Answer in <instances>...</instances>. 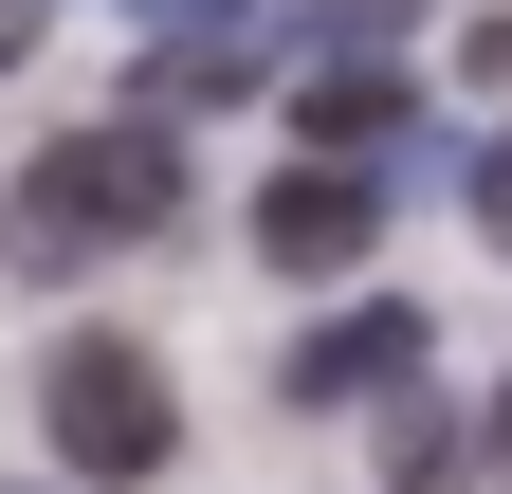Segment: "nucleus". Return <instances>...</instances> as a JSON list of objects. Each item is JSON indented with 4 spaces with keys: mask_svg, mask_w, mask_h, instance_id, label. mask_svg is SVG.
<instances>
[{
    "mask_svg": "<svg viewBox=\"0 0 512 494\" xmlns=\"http://www.w3.org/2000/svg\"><path fill=\"white\" fill-rule=\"evenodd\" d=\"M366 238H384V202H366V165H330V147H293V165H275V202H256V257H275V275H366Z\"/></svg>",
    "mask_w": 512,
    "mask_h": 494,
    "instance_id": "nucleus-3",
    "label": "nucleus"
},
{
    "mask_svg": "<svg viewBox=\"0 0 512 494\" xmlns=\"http://www.w3.org/2000/svg\"><path fill=\"white\" fill-rule=\"evenodd\" d=\"M19 55H37V0H0V74H19Z\"/></svg>",
    "mask_w": 512,
    "mask_h": 494,
    "instance_id": "nucleus-9",
    "label": "nucleus"
},
{
    "mask_svg": "<svg viewBox=\"0 0 512 494\" xmlns=\"http://www.w3.org/2000/svg\"><path fill=\"white\" fill-rule=\"evenodd\" d=\"M403 366H421V312H403V293H366V312H330V330H293V366H275V403H293V421H311V403H384Z\"/></svg>",
    "mask_w": 512,
    "mask_h": 494,
    "instance_id": "nucleus-4",
    "label": "nucleus"
},
{
    "mask_svg": "<svg viewBox=\"0 0 512 494\" xmlns=\"http://www.w3.org/2000/svg\"><path fill=\"white\" fill-rule=\"evenodd\" d=\"M384 129H403V74H384V55H311V74H293V147L366 165Z\"/></svg>",
    "mask_w": 512,
    "mask_h": 494,
    "instance_id": "nucleus-5",
    "label": "nucleus"
},
{
    "mask_svg": "<svg viewBox=\"0 0 512 494\" xmlns=\"http://www.w3.org/2000/svg\"><path fill=\"white\" fill-rule=\"evenodd\" d=\"M476 220H494V238H512V147H494V165H476Z\"/></svg>",
    "mask_w": 512,
    "mask_h": 494,
    "instance_id": "nucleus-8",
    "label": "nucleus"
},
{
    "mask_svg": "<svg viewBox=\"0 0 512 494\" xmlns=\"http://www.w3.org/2000/svg\"><path fill=\"white\" fill-rule=\"evenodd\" d=\"M494 458H512V385H494Z\"/></svg>",
    "mask_w": 512,
    "mask_h": 494,
    "instance_id": "nucleus-10",
    "label": "nucleus"
},
{
    "mask_svg": "<svg viewBox=\"0 0 512 494\" xmlns=\"http://www.w3.org/2000/svg\"><path fill=\"white\" fill-rule=\"evenodd\" d=\"M421 0H293V37H330V55H366V37H403Z\"/></svg>",
    "mask_w": 512,
    "mask_h": 494,
    "instance_id": "nucleus-7",
    "label": "nucleus"
},
{
    "mask_svg": "<svg viewBox=\"0 0 512 494\" xmlns=\"http://www.w3.org/2000/svg\"><path fill=\"white\" fill-rule=\"evenodd\" d=\"M37 421H55V458H74V476H165V440H183V403H165V348L74 330V348L37 366Z\"/></svg>",
    "mask_w": 512,
    "mask_h": 494,
    "instance_id": "nucleus-2",
    "label": "nucleus"
},
{
    "mask_svg": "<svg viewBox=\"0 0 512 494\" xmlns=\"http://www.w3.org/2000/svg\"><path fill=\"white\" fill-rule=\"evenodd\" d=\"M458 458H476V440H458V403H439V385H384V494H439Z\"/></svg>",
    "mask_w": 512,
    "mask_h": 494,
    "instance_id": "nucleus-6",
    "label": "nucleus"
},
{
    "mask_svg": "<svg viewBox=\"0 0 512 494\" xmlns=\"http://www.w3.org/2000/svg\"><path fill=\"white\" fill-rule=\"evenodd\" d=\"M165 220H183V129H165V110L37 147V165H19V202H0L19 275H92V257H128V238H165Z\"/></svg>",
    "mask_w": 512,
    "mask_h": 494,
    "instance_id": "nucleus-1",
    "label": "nucleus"
}]
</instances>
